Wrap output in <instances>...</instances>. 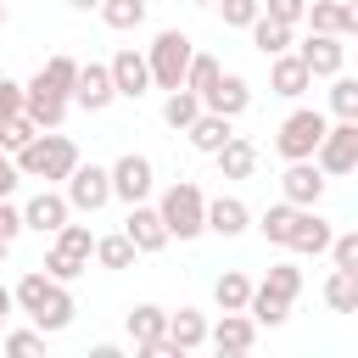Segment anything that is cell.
<instances>
[{
	"instance_id": "30bf717a",
	"label": "cell",
	"mask_w": 358,
	"mask_h": 358,
	"mask_svg": "<svg viewBox=\"0 0 358 358\" xmlns=\"http://www.w3.org/2000/svg\"><path fill=\"white\" fill-rule=\"evenodd\" d=\"M67 95H73L78 106H90V112H101V106H106V101H112L117 90H112V73L90 62V67H78V78H73V90H67Z\"/></svg>"
},
{
	"instance_id": "5b68a950",
	"label": "cell",
	"mask_w": 358,
	"mask_h": 358,
	"mask_svg": "<svg viewBox=\"0 0 358 358\" xmlns=\"http://www.w3.org/2000/svg\"><path fill=\"white\" fill-rule=\"evenodd\" d=\"M313 151H319V168H324V173H347V168L358 162V129H352V117H347L341 129H324Z\"/></svg>"
},
{
	"instance_id": "5bb4252c",
	"label": "cell",
	"mask_w": 358,
	"mask_h": 358,
	"mask_svg": "<svg viewBox=\"0 0 358 358\" xmlns=\"http://www.w3.org/2000/svg\"><path fill=\"white\" fill-rule=\"evenodd\" d=\"M296 56H302V67H308V73H341V56H347V50H341V39H336V34H313Z\"/></svg>"
},
{
	"instance_id": "cb8c5ba5",
	"label": "cell",
	"mask_w": 358,
	"mask_h": 358,
	"mask_svg": "<svg viewBox=\"0 0 358 358\" xmlns=\"http://www.w3.org/2000/svg\"><path fill=\"white\" fill-rule=\"evenodd\" d=\"M129 336H134V347L162 341V336H168V313H162V308H134V313H129Z\"/></svg>"
},
{
	"instance_id": "8fae6325",
	"label": "cell",
	"mask_w": 358,
	"mask_h": 358,
	"mask_svg": "<svg viewBox=\"0 0 358 358\" xmlns=\"http://www.w3.org/2000/svg\"><path fill=\"white\" fill-rule=\"evenodd\" d=\"M106 73H112V90H117V95H140V90L151 84L145 56H134V50H117V56L106 62Z\"/></svg>"
},
{
	"instance_id": "83f0119b",
	"label": "cell",
	"mask_w": 358,
	"mask_h": 358,
	"mask_svg": "<svg viewBox=\"0 0 358 358\" xmlns=\"http://www.w3.org/2000/svg\"><path fill=\"white\" fill-rule=\"evenodd\" d=\"M324 296H330V308L352 313V308H358V268H336L330 285H324Z\"/></svg>"
},
{
	"instance_id": "9a60e30c",
	"label": "cell",
	"mask_w": 358,
	"mask_h": 358,
	"mask_svg": "<svg viewBox=\"0 0 358 358\" xmlns=\"http://www.w3.org/2000/svg\"><path fill=\"white\" fill-rule=\"evenodd\" d=\"M213 157H218L224 179H246V173L257 168V145H252V140H241V134H229V140H224V145H218Z\"/></svg>"
},
{
	"instance_id": "f907efd6",
	"label": "cell",
	"mask_w": 358,
	"mask_h": 358,
	"mask_svg": "<svg viewBox=\"0 0 358 358\" xmlns=\"http://www.w3.org/2000/svg\"><path fill=\"white\" fill-rule=\"evenodd\" d=\"M0 28H6V0H0Z\"/></svg>"
},
{
	"instance_id": "44dd1931",
	"label": "cell",
	"mask_w": 358,
	"mask_h": 358,
	"mask_svg": "<svg viewBox=\"0 0 358 358\" xmlns=\"http://www.w3.org/2000/svg\"><path fill=\"white\" fill-rule=\"evenodd\" d=\"M246 28H252V39H257V50H263V56H274V50H285V45H291V22H280V17H268V11H257Z\"/></svg>"
},
{
	"instance_id": "3957f363",
	"label": "cell",
	"mask_w": 358,
	"mask_h": 358,
	"mask_svg": "<svg viewBox=\"0 0 358 358\" xmlns=\"http://www.w3.org/2000/svg\"><path fill=\"white\" fill-rule=\"evenodd\" d=\"M56 241H50V257H45V268L56 274V280H73V274H84L90 268V229H78V224H62V229H50Z\"/></svg>"
},
{
	"instance_id": "484cf974",
	"label": "cell",
	"mask_w": 358,
	"mask_h": 358,
	"mask_svg": "<svg viewBox=\"0 0 358 358\" xmlns=\"http://www.w3.org/2000/svg\"><path fill=\"white\" fill-rule=\"evenodd\" d=\"M207 336V319L196 313V308H179V313H168V341L173 347H196Z\"/></svg>"
},
{
	"instance_id": "9c48e42d",
	"label": "cell",
	"mask_w": 358,
	"mask_h": 358,
	"mask_svg": "<svg viewBox=\"0 0 358 358\" xmlns=\"http://www.w3.org/2000/svg\"><path fill=\"white\" fill-rule=\"evenodd\" d=\"M285 201H296V207H313L319 196H324V168H313L308 157H291V168H285Z\"/></svg>"
},
{
	"instance_id": "6da1fadb",
	"label": "cell",
	"mask_w": 358,
	"mask_h": 358,
	"mask_svg": "<svg viewBox=\"0 0 358 358\" xmlns=\"http://www.w3.org/2000/svg\"><path fill=\"white\" fill-rule=\"evenodd\" d=\"M17 162H22V173H34V179H67V168L78 162V145L67 140V134H34L22 151H17Z\"/></svg>"
},
{
	"instance_id": "4fadbf2b",
	"label": "cell",
	"mask_w": 358,
	"mask_h": 358,
	"mask_svg": "<svg viewBox=\"0 0 358 358\" xmlns=\"http://www.w3.org/2000/svg\"><path fill=\"white\" fill-rule=\"evenodd\" d=\"M123 235L134 241V252H157V246L168 241V224H162V213H157V207H134Z\"/></svg>"
},
{
	"instance_id": "816d5d0a",
	"label": "cell",
	"mask_w": 358,
	"mask_h": 358,
	"mask_svg": "<svg viewBox=\"0 0 358 358\" xmlns=\"http://www.w3.org/2000/svg\"><path fill=\"white\" fill-rule=\"evenodd\" d=\"M6 246H11V241H0V257H6Z\"/></svg>"
},
{
	"instance_id": "52a82bcc",
	"label": "cell",
	"mask_w": 358,
	"mask_h": 358,
	"mask_svg": "<svg viewBox=\"0 0 358 358\" xmlns=\"http://www.w3.org/2000/svg\"><path fill=\"white\" fill-rule=\"evenodd\" d=\"M22 112L39 123V129H56L62 117H67V95L56 90V84H45V78H34L28 90H22Z\"/></svg>"
},
{
	"instance_id": "c3c4849f",
	"label": "cell",
	"mask_w": 358,
	"mask_h": 358,
	"mask_svg": "<svg viewBox=\"0 0 358 358\" xmlns=\"http://www.w3.org/2000/svg\"><path fill=\"white\" fill-rule=\"evenodd\" d=\"M6 313H11V291L0 285V324H6Z\"/></svg>"
},
{
	"instance_id": "e0dca14e",
	"label": "cell",
	"mask_w": 358,
	"mask_h": 358,
	"mask_svg": "<svg viewBox=\"0 0 358 358\" xmlns=\"http://www.w3.org/2000/svg\"><path fill=\"white\" fill-rule=\"evenodd\" d=\"M22 224H34V229H62V224H67V201H62L56 190H39V196L22 207Z\"/></svg>"
},
{
	"instance_id": "ac0fdd59",
	"label": "cell",
	"mask_w": 358,
	"mask_h": 358,
	"mask_svg": "<svg viewBox=\"0 0 358 358\" xmlns=\"http://www.w3.org/2000/svg\"><path fill=\"white\" fill-rule=\"evenodd\" d=\"M224 140H229V117L224 112H196L190 117V145L196 151H218Z\"/></svg>"
},
{
	"instance_id": "603a6c76",
	"label": "cell",
	"mask_w": 358,
	"mask_h": 358,
	"mask_svg": "<svg viewBox=\"0 0 358 358\" xmlns=\"http://www.w3.org/2000/svg\"><path fill=\"white\" fill-rule=\"evenodd\" d=\"M308 67H302V56H285V50H274V90L280 95H302L308 90Z\"/></svg>"
},
{
	"instance_id": "7bdbcfd3",
	"label": "cell",
	"mask_w": 358,
	"mask_h": 358,
	"mask_svg": "<svg viewBox=\"0 0 358 358\" xmlns=\"http://www.w3.org/2000/svg\"><path fill=\"white\" fill-rule=\"evenodd\" d=\"M308 11V0H268V17H280V22H296Z\"/></svg>"
},
{
	"instance_id": "7c38bea8",
	"label": "cell",
	"mask_w": 358,
	"mask_h": 358,
	"mask_svg": "<svg viewBox=\"0 0 358 358\" xmlns=\"http://www.w3.org/2000/svg\"><path fill=\"white\" fill-rule=\"evenodd\" d=\"M112 190L123 196V201H140L145 190H151V162L145 157H117V168H112Z\"/></svg>"
},
{
	"instance_id": "bcb514c9",
	"label": "cell",
	"mask_w": 358,
	"mask_h": 358,
	"mask_svg": "<svg viewBox=\"0 0 358 358\" xmlns=\"http://www.w3.org/2000/svg\"><path fill=\"white\" fill-rule=\"evenodd\" d=\"M17 229H22V213H17V207H6V196H0V241H11Z\"/></svg>"
},
{
	"instance_id": "681fc988",
	"label": "cell",
	"mask_w": 358,
	"mask_h": 358,
	"mask_svg": "<svg viewBox=\"0 0 358 358\" xmlns=\"http://www.w3.org/2000/svg\"><path fill=\"white\" fill-rule=\"evenodd\" d=\"M67 6H78V11H90V6H101V0H67Z\"/></svg>"
},
{
	"instance_id": "b9f144b4",
	"label": "cell",
	"mask_w": 358,
	"mask_h": 358,
	"mask_svg": "<svg viewBox=\"0 0 358 358\" xmlns=\"http://www.w3.org/2000/svg\"><path fill=\"white\" fill-rule=\"evenodd\" d=\"M11 112H22V84L0 78V117H11Z\"/></svg>"
},
{
	"instance_id": "ee69618b",
	"label": "cell",
	"mask_w": 358,
	"mask_h": 358,
	"mask_svg": "<svg viewBox=\"0 0 358 358\" xmlns=\"http://www.w3.org/2000/svg\"><path fill=\"white\" fill-rule=\"evenodd\" d=\"M358 263V235H341L336 241V268H352Z\"/></svg>"
},
{
	"instance_id": "1f68e13d",
	"label": "cell",
	"mask_w": 358,
	"mask_h": 358,
	"mask_svg": "<svg viewBox=\"0 0 358 358\" xmlns=\"http://www.w3.org/2000/svg\"><path fill=\"white\" fill-rule=\"evenodd\" d=\"M213 296H218V308H224V313H241V308H246V296H252V285H246V274H224V280L213 285Z\"/></svg>"
},
{
	"instance_id": "7402d4cb",
	"label": "cell",
	"mask_w": 358,
	"mask_h": 358,
	"mask_svg": "<svg viewBox=\"0 0 358 358\" xmlns=\"http://www.w3.org/2000/svg\"><path fill=\"white\" fill-rule=\"evenodd\" d=\"M201 224H213L218 235H235V229H246V207H241L235 196H218V201L201 207Z\"/></svg>"
},
{
	"instance_id": "d6986e66",
	"label": "cell",
	"mask_w": 358,
	"mask_h": 358,
	"mask_svg": "<svg viewBox=\"0 0 358 358\" xmlns=\"http://www.w3.org/2000/svg\"><path fill=\"white\" fill-rule=\"evenodd\" d=\"M324 241H330V224H324L319 213H302V207H296V224H291L285 246H296V252H319Z\"/></svg>"
},
{
	"instance_id": "7dc6e473",
	"label": "cell",
	"mask_w": 358,
	"mask_h": 358,
	"mask_svg": "<svg viewBox=\"0 0 358 358\" xmlns=\"http://www.w3.org/2000/svg\"><path fill=\"white\" fill-rule=\"evenodd\" d=\"M11 185H17V168H11V162H6V151H0V196H6Z\"/></svg>"
},
{
	"instance_id": "7a4b0ae2",
	"label": "cell",
	"mask_w": 358,
	"mask_h": 358,
	"mask_svg": "<svg viewBox=\"0 0 358 358\" xmlns=\"http://www.w3.org/2000/svg\"><path fill=\"white\" fill-rule=\"evenodd\" d=\"M190 39L179 34V28H168V34H157V45H151V56H145V67H151V78L157 84H168V90H179L185 84V67H190Z\"/></svg>"
},
{
	"instance_id": "8992f818",
	"label": "cell",
	"mask_w": 358,
	"mask_h": 358,
	"mask_svg": "<svg viewBox=\"0 0 358 358\" xmlns=\"http://www.w3.org/2000/svg\"><path fill=\"white\" fill-rule=\"evenodd\" d=\"M112 196V173L95 168V162H73L67 168V201L73 207H101Z\"/></svg>"
},
{
	"instance_id": "ba28073f",
	"label": "cell",
	"mask_w": 358,
	"mask_h": 358,
	"mask_svg": "<svg viewBox=\"0 0 358 358\" xmlns=\"http://www.w3.org/2000/svg\"><path fill=\"white\" fill-rule=\"evenodd\" d=\"M319 134H324V117H319V112H291V117L280 123V151H285V157H313Z\"/></svg>"
},
{
	"instance_id": "ffe728a7",
	"label": "cell",
	"mask_w": 358,
	"mask_h": 358,
	"mask_svg": "<svg viewBox=\"0 0 358 358\" xmlns=\"http://www.w3.org/2000/svg\"><path fill=\"white\" fill-rule=\"evenodd\" d=\"M28 319H34L39 330H62V324L73 319V296H67V291H62V285L50 280V291H45V302H39V308H34Z\"/></svg>"
},
{
	"instance_id": "e575fe53",
	"label": "cell",
	"mask_w": 358,
	"mask_h": 358,
	"mask_svg": "<svg viewBox=\"0 0 358 358\" xmlns=\"http://www.w3.org/2000/svg\"><path fill=\"white\" fill-rule=\"evenodd\" d=\"M101 17H106L112 28H134V22L145 17V0H101Z\"/></svg>"
},
{
	"instance_id": "f35d334b",
	"label": "cell",
	"mask_w": 358,
	"mask_h": 358,
	"mask_svg": "<svg viewBox=\"0 0 358 358\" xmlns=\"http://www.w3.org/2000/svg\"><path fill=\"white\" fill-rule=\"evenodd\" d=\"M45 291H50V280H45V274H22V285H17V296H11V302H22V313H34V308L45 302Z\"/></svg>"
},
{
	"instance_id": "8d00e7d4",
	"label": "cell",
	"mask_w": 358,
	"mask_h": 358,
	"mask_svg": "<svg viewBox=\"0 0 358 358\" xmlns=\"http://www.w3.org/2000/svg\"><path fill=\"white\" fill-rule=\"evenodd\" d=\"M218 73H224V67H218L213 56H190V67H185V84H190L196 95H207V84H213Z\"/></svg>"
},
{
	"instance_id": "f1b7e54d",
	"label": "cell",
	"mask_w": 358,
	"mask_h": 358,
	"mask_svg": "<svg viewBox=\"0 0 358 358\" xmlns=\"http://www.w3.org/2000/svg\"><path fill=\"white\" fill-rule=\"evenodd\" d=\"M34 134H39V123H34L28 112H11V117H0V151H22Z\"/></svg>"
},
{
	"instance_id": "74e56055",
	"label": "cell",
	"mask_w": 358,
	"mask_h": 358,
	"mask_svg": "<svg viewBox=\"0 0 358 358\" xmlns=\"http://www.w3.org/2000/svg\"><path fill=\"white\" fill-rule=\"evenodd\" d=\"M263 285H268V291H274V296H285V302H291V296H296V291H302V274H296V268H291V263H274V268H268V280H263Z\"/></svg>"
},
{
	"instance_id": "d4e9b609",
	"label": "cell",
	"mask_w": 358,
	"mask_h": 358,
	"mask_svg": "<svg viewBox=\"0 0 358 358\" xmlns=\"http://www.w3.org/2000/svg\"><path fill=\"white\" fill-rule=\"evenodd\" d=\"M313 28H319V34H336V39L352 34V6H347V0H319V6H313Z\"/></svg>"
},
{
	"instance_id": "836d02e7",
	"label": "cell",
	"mask_w": 358,
	"mask_h": 358,
	"mask_svg": "<svg viewBox=\"0 0 358 358\" xmlns=\"http://www.w3.org/2000/svg\"><path fill=\"white\" fill-rule=\"evenodd\" d=\"M246 308H252V313H257V319H263V324H280V319H285V308H291V302H285V296H274V291H268V285H263V291H252V296H246Z\"/></svg>"
},
{
	"instance_id": "f6af8a7d",
	"label": "cell",
	"mask_w": 358,
	"mask_h": 358,
	"mask_svg": "<svg viewBox=\"0 0 358 358\" xmlns=\"http://www.w3.org/2000/svg\"><path fill=\"white\" fill-rule=\"evenodd\" d=\"M6 352H17V358L22 352H39V336L34 330H17V336H6Z\"/></svg>"
},
{
	"instance_id": "f546056e",
	"label": "cell",
	"mask_w": 358,
	"mask_h": 358,
	"mask_svg": "<svg viewBox=\"0 0 358 358\" xmlns=\"http://www.w3.org/2000/svg\"><path fill=\"white\" fill-rule=\"evenodd\" d=\"M196 112H201V95H196V90H173V95H168V106H162V117H168L173 129H190V117H196Z\"/></svg>"
},
{
	"instance_id": "2e32d148",
	"label": "cell",
	"mask_w": 358,
	"mask_h": 358,
	"mask_svg": "<svg viewBox=\"0 0 358 358\" xmlns=\"http://www.w3.org/2000/svg\"><path fill=\"white\" fill-rule=\"evenodd\" d=\"M207 101H213V112L235 117V112L246 106V78H241V73H218V78L207 84Z\"/></svg>"
},
{
	"instance_id": "4dcf8cb0",
	"label": "cell",
	"mask_w": 358,
	"mask_h": 358,
	"mask_svg": "<svg viewBox=\"0 0 358 358\" xmlns=\"http://www.w3.org/2000/svg\"><path fill=\"white\" fill-rule=\"evenodd\" d=\"M90 252H95L106 268H129V263H134V241H129V235H106V241H95Z\"/></svg>"
},
{
	"instance_id": "d6a6232c",
	"label": "cell",
	"mask_w": 358,
	"mask_h": 358,
	"mask_svg": "<svg viewBox=\"0 0 358 358\" xmlns=\"http://www.w3.org/2000/svg\"><path fill=\"white\" fill-rule=\"evenodd\" d=\"M291 224H296V201H274V207L263 213V235H268V241H280V246H285Z\"/></svg>"
},
{
	"instance_id": "277c9868",
	"label": "cell",
	"mask_w": 358,
	"mask_h": 358,
	"mask_svg": "<svg viewBox=\"0 0 358 358\" xmlns=\"http://www.w3.org/2000/svg\"><path fill=\"white\" fill-rule=\"evenodd\" d=\"M201 207H207V201H201V190H196V185H173V190L162 196V207H157V213H162L168 235H179V241H185V235H196V229H201Z\"/></svg>"
},
{
	"instance_id": "d590c367",
	"label": "cell",
	"mask_w": 358,
	"mask_h": 358,
	"mask_svg": "<svg viewBox=\"0 0 358 358\" xmlns=\"http://www.w3.org/2000/svg\"><path fill=\"white\" fill-rule=\"evenodd\" d=\"M39 78H45V84H56V90L67 95V90H73V78H78V62H73V56H50V62L39 67Z\"/></svg>"
},
{
	"instance_id": "ab89813d",
	"label": "cell",
	"mask_w": 358,
	"mask_h": 358,
	"mask_svg": "<svg viewBox=\"0 0 358 358\" xmlns=\"http://www.w3.org/2000/svg\"><path fill=\"white\" fill-rule=\"evenodd\" d=\"M330 106H336L341 117H352V112H358V84H352V78H336V90H330Z\"/></svg>"
},
{
	"instance_id": "60d3db41",
	"label": "cell",
	"mask_w": 358,
	"mask_h": 358,
	"mask_svg": "<svg viewBox=\"0 0 358 358\" xmlns=\"http://www.w3.org/2000/svg\"><path fill=\"white\" fill-rule=\"evenodd\" d=\"M218 11H224V22H235V28H246V22L257 17V0H218Z\"/></svg>"
},
{
	"instance_id": "4316f807",
	"label": "cell",
	"mask_w": 358,
	"mask_h": 358,
	"mask_svg": "<svg viewBox=\"0 0 358 358\" xmlns=\"http://www.w3.org/2000/svg\"><path fill=\"white\" fill-rule=\"evenodd\" d=\"M213 341H218V352H246V347H252V319L224 313V324L213 330Z\"/></svg>"
}]
</instances>
